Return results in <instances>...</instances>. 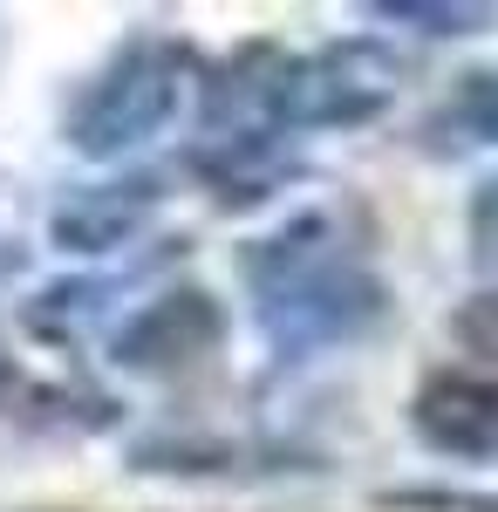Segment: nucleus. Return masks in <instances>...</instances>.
<instances>
[{"label":"nucleus","mask_w":498,"mask_h":512,"mask_svg":"<svg viewBox=\"0 0 498 512\" xmlns=\"http://www.w3.org/2000/svg\"><path fill=\"white\" fill-rule=\"evenodd\" d=\"M253 301L273 349H328L348 342L383 308V287L348 253L328 219H301L253 253Z\"/></svg>","instance_id":"f257e3e1"},{"label":"nucleus","mask_w":498,"mask_h":512,"mask_svg":"<svg viewBox=\"0 0 498 512\" xmlns=\"http://www.w3.org/2000/svg\"><path fill=\"white\" fill-rule=\"evenodd\" d=\"M185 76H192V55L178 41H137V48H123L110 69L76 96L69 144H76L82 158H123L137 144H151L157 130L178 117Z\"/></svg>","instance_id":"f03ea898"},{"label":"nucleus","mask_w":498,"mask_h":512,"mask_svg":"<svg viewBox=\"0 0 498 512\" xmlns=\"http://www.w3.org/2000/svg\"><path fill=\"white\" fill-rule=\"evenodd\" d=\"M389 96H396V55H383L376 41H342L321 55H280L267 82V137L369 123Z\"/></svg>","instance_id":"7ed1b4c3"},{"label":"nucleus","mask_w":498,"mask_h":512,"mask_svg":"<svg viewBox=\"0 0 498 512\" xmlns=\"http://www.w3.org/2000/svg\"><path fill=\"white\" fill-rule=\"evenodd\" d=\"M410 424L444 458H498V376H430L410 403Z\"/></svg>","instance_id":"20e7f679"},{"label":"nucleus","mask_w":498,"mask_h":512,"mask_svg":"<svg viewBox=\"0 0 498 512\" xmlns=\"http://www.w3.org/2000/svg\"><path fill=\"white\" fill-rule=\"evenodd\" d=\"M212 342H219V308L198 287H185V294L151 301L144 315L116 335V362H130V369H178V362L205 355Z\"/></svg>","instance_id":"39448f33"},{"label":"nucleus","mask_w":498,"mask_h":512,"mask_svg":"<svg viewBox=\"0 0 498 512\" xmlns=\"http://www.w3.org/2000/svg\"><path fill=\"white\" fill-rule=\"evenodd\" d=\"M151 205H157L151 178H123V185L76 192L62 212H55V239H62V246H76V253H103V246H116V239L137 233Z\"/></svg>","instance_id":"423d86ee"},{"label":"nucleus","mask_w":498,"mask_h":512,"mask_svg":"<svg viewBox=\"0 0 498 512\" xmlns=\"http://www.w3.org/2000/svg\"><path fill=\"white\" fill-rule=\"evenodd\" d=\"M423 137H430L437 151L498 144V69H471V76L437 103V117L423 123Z\"/></svg>","instance_id":"0eeeda50"},{"label":"nucleus","mask_w":498,"mask_h":512,"mask_svg":"<svg viewBox=\"0 0 498 512\" xmlns=\"http://www.w3.org/2000/svg\"><path fill=\"white\" fill-rule=\"evenodd\" d=\"M376 21H417L423 35H485L498 28V7H444V0H383Z\"/></svg>","instance_id":"6e6552de"},{"label":"nucleus","mask_w":498,"mask_h":512,"mask_svg":"<svg viewBox=\"0 0 498 512\" xmlns=\"http://www.w3.org/2000/svg\"><path fill=\"white\" fill-rule=\"evenodd\" d=\"M451 335L464 342V355L498 362V287H478V294L464 301L458 315H451Z\"/></svg>","instance_id":"1a4fd4ad"},{"label":"nucleus","mask_w":498,"mask_h":512,"mask_svg":"<svg viewBox=\"0 0 498 512\" xmlns=\"http://www.w3.org/2000/svg\"><path fill=\"white\" fill-rule=\"evenodd\" d=\"M471 253L478 267H498V178H485L471 198Z\"/></svg>","instance_id":"9d476101"},{"label":"nucleus","mask_w":498,"mask_h":512,"mask_svg":"<svg viewBox=\"0 0 498 512\" xmlns=\"http://www.w3.org/2000/svg\"><path fill=\"white\" fill-rule=\"evenodd\" d=\"M0 390H7V349H0Z\"/></svg>","instance_id":"9b49d317"}]
</instances>
